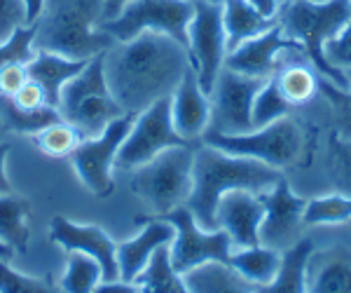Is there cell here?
Here are the masks:
<instances>
[{"label": "cell", "mask_w": 351, "mask_h": 293, "mask_svg": "<svg viewBox=\"0 0 351 293\" xmlns=\"http://www.w3.org/2000/svg\"><path fill=\"white\" fill-rule=\"evenodd\" d=\"M138 223H145V228L136 237L117 244V268H120V279L124 281L138 279V274L148 268L155 251L162 246H171L176 237L173 225L162 218H138Z\"/></svg>", "instance_id": "cell-19"}, {"label": "cell", "mask_w": 351, "mask_h": 293, "mask_svg": "<svg viewBox=\"0 0 351 293\" xmlns=\"http://www.w3.org/2000/svg\"><path fill=\"white\" fill-rule=\"evenodd\" d=\"M281 176H284L281 169L251 160V157L223 153L199 141L195 148V167H192V193L185 207L204 230H216L220 197L234 190L263 195Z\"/></svg>", "instance_id": "cell-2"}, {"label": "cell", "mask_w": 351, "mask_h": 293, "mask_svg": "<svg viewBox=\"0 0 351 293\" xmlns=\"http://www.w3.org/2000/svg\"><path fill=\"white\" fill-rule=\"evenodd\" d=\"M129 3H132V0H104V21L115 19Z\"/></svg>", "instance_id": "cell-45"}, {"label": "cell", "mask_w": 351, "mask_h": 293, "mask_svg": "<svg viewBox=\"0 0 351 293\" xmlns=\"http://www.w3.org/2000/svg\"><path fill=\"white\" fill-rule=\"evenodd\" d=\"M8 143H0V195H10L12 193V183H10L8 174H5V160H8Z\"/></svg>", "instance_id": "cell-44"}, {"label": "cell", "mask_w": 351, "mask_h": 293, "mask_svg": "<svg viewBox=\"0 0 351 293\" xmlns=\"http://www.w3.org/2000/svg\"><path fill=\"white\" fill-rule=\"evenodd\" d=\"M267 80L248 78L230 69H223L213 84L211 94V122L206 132L216 134H246L253 127V101Z\"/></svg>", "instance_id": "cell-13"}, {"label": "cell", "mask_w": 351, "mask_h": 293, "mask_svg": "<svg viewBox=\"0 0 351 293\" xmlns=\"http://www.w3.org/2000/svg\"><path fill=\"white\" fill-rule=\"evenodd\" d=\"M202 143L213 145L223 153L251 157V160L265 162L269 167L284 169L300 160L304 148V134L295 120L281 117L271 125L251 129L246 134L206 132L202 137Z\"/></svg>", "instance_id": "cell-7"}, {"label": "cell", "mask_w": 351, "mask_h": 293, "mask_svg": "<svg viewBox=\"0 0 351 293\" xmlns=\"http://www.w3.org/2000/svg\"><path fill=\"white\" fill-rule=\"evenodd\" d=\"M162 221L171 223L176 230V237L169 246V256H171V266L178 270L180 274L190 272L192 268L202 266L208 261L228 263L234 246L228 237L225 230H204L197 218L192 216L188 207H176L173 211L164 213Z\"/></svg>", "instance_id": "cell-11"}, {"label": "cell", "mask_w": 351, "mask_h": 293, "mask_svg": "<svg viewBox=\"0 0 351 293\" xmlns=\"http://www.w3.org/2000/svg\"><path fill=\"white\" fill-rule=\"evenodd\" d=\"M92 293H141V289H138V284H136V281H124V279L104 281V279H101Z\"/></svg>", "instance_id": "cell-42"}, {"label": "cell", "mask_w": 351, "mask_h": 293, "mask_svg": "<svg viewBox=\"0 0 351 293\" xmlns=\"http://www.w3.org/2000/svg\"><path fill=\"white\" fill-rule=\"evenodd\" d=\"M0 117H3L5 127H8L10 132L21 134V137H36V134H40L45 127H49L61 120L59 108H54V106H43V108H36V110H24L14 104L12 97H3V94H0Z\"/></svg>", "instance_id": "cell-29"}, {"label": "cell", "mask_w": 351, "mask_h": 293, "mask_svg": "<svg viewBox=\"0 0 351 293\" xmlns=\"http://www.w3.org/2000/svg\"><path fill=\"white\" fill-rule=\"evenodd\" d=\"M136 115L124 113L117 120H112L106 132H101L94 139H82L80 145L71 153V162L75 174L80 176L82 185L92 190L96 197L112 195V169H115V157L120 145L124 143L127 134L132 132Z\"/></svg>", "instance_id": "cell-12"}, {"label": "cell", "mask_w": 351, "mask_h": 293, "mask_svg": "<svg viewBox=\"0 0 351 293\" xmlns=\"http://www.w3.org/2000/svg\"><path fill=\"white\" fill-rule=\"evenodd\" d=\"M293 106L284 99V94L279 92L274 78H269L263 84V89L258 92L256 101H253V127H265L271 122L281 120V117H291Z\"/></svg>", "instance_id": "cell-32"}, {"label": "cell", "mask_w": 351, "mask_h": 293, "mask_svg": "<svg viewBox=\"0 0 351 293\" xmlns=\"http://www.w3.org/2000/svg\"><path fill=\"white\" fill-rule=\"evenodd\" d=\"M260 197H263L265 204L263 225H260V244L286 251L288 246L302 239V225H307L304 223L307 200L293 193L291 183L284 176Z\"/></svg>", "instance_id": "cell-14"}, {"label": "cell", "mask_w": 351, "mask_h": 293, "mask_svg": "<svg viewBox=\"0 0 351 293\" xmlns=\"http://www.w3.org/2000/svg\"><path fill=\"white\" fill-rule=\"evenodd\" d=\"M220 5H223L225 36H228V54L239 47L241 43L251 40V38L279 24V21H269L263 14H258L248 0H220Z\"/></svg>", "instance_id": "cell-25"}, {"label": "cell", "mask_w": 351, "mask_h": 293, "mask_svg": "<svg viewBox=\"0 0 351 293\" xmlns=\"http://www.w3.org/2000/svg\"><path fill=\"white\" fill-rule=\"evenodd\" d=\"M188 52L199 87L211 94L228 59V36L220 0H195V16L188 28Z\"/></svg>", "instance_id": "cell-9"}, {"label": "cell", "mask_w": 351, "mask_h": 293, "mask_svg": "<svg viewBox=\"0 0 351 293\" xmlns=\"http://www.w3.org/2000/svg\"><path fill=\"white\" fill-rule=\"evenodd\" d=\"M351 19V0H288L279 12V26L300 45L324 80L349 89V75L326 59V43L332 40Z\"/></svg>", "instance_id": "cell-4"}, {"label": "cell", "mask_w": 351, "mask_h": 293, "mask_svg": "<svg viewBox=\"0 0 351 293\" xmlns=\"http://www.w3.org/2000/svg\"><path fill=\"white\" fill-rule=\"evenodd\" d=\"M279 3H284V5H286V3H288V0H279Z\"/></svg>", "instance_id": "cell-48"}, {"label": "cell", "mask_w": 351, "mask_h": 293, "mask_svg": "<svg viewBox=\"0 0 351 293\" xmlns=\"http://www.w3.org/2000/svg\"><path fill=\"white\" fill-rule=\"evenodd\" d=\"M136 284H138L141 293H190L183 274L171 266L169 246H162V249L155 251L148 268L138 274Z\"/></svg>", "instance_id": "cell-28"}, {"label": "cell", "mask_w": 351, "mask_h": 293, "mask_svg": "<svg viewBox=\"0 0 351 293\" xmlns=\"http://www.w3.org/2000/svg\"><path fill=\"white\" fill-rule=\"evenodd\" d=\"M190 293H256V286L243 279L230 263L208 261L183 274Z\"/></svg>", "instance_id": "cell-23"}, {"label": "cell", "mask_w": 351, "mask_h": 293, "mask_svg": "<svg viewBox=\"0 0 351 293\" xmlns=\"http://www.w3.org/2000/svg\"><path fill=\"white\" fill-rule=\"evenodd\" d=\"M316 3H319V0H316Z\"/></svg>", "instance_id": "cell-50"}, {"label": "cell", "mask_w": 351, "mask_h": 293, "mask_svg": "<svg viewBox=\"0 0 351 293\" xmlns=\"http://www.w3.org/2000/svg\"><path fill=\"white\" fill-rule=\"evenodd\" d=\"M351 221V195L332 193L314 197L304 207L307 225H347Z\"/></svg>", "instance_id": "cell-31"}, {"label": "cell", "mask_w": 351, "mask_h": 293, "mask_svg": "<svg viewBox=\"0 0 351 293\" xmlns=\"http://www.w3.org/2000/svg\"><path fill=\"white\" fill-rule=\"evenodd\" d=\"M307 293H351V249L330 244L311 251L307 263Z\"/></svg>", "instance_id": "cell-20"}, {"label": "cell", "mask_w": 351, "mask_h": 293, "mask_svg": "<svg viewBox=\"0 0 351 293\" xmlns=\"http://www.w3.org/2000/svg\"><path fill=\"white\" fill-rule=\"evenodd\" d=\"M89 61H75V59H66L61 54L54 52H38L31 61L26 64L28 80L38 82L43 87L45 97H47L49 106H59L61 89L66 87V82H71L77 73H82V69Z\"/></svg>", "instance_id": "cell-22"}, {"label": "cell", "mask_w": 351, "mask_h": 293, "mask_svg": "<svg viewBox=\"0 0 351 293\" xmlns=\"http://www.w3.org/2000/svg\"><path fill=\"white\" fill-rule=\"evenodd\" d=\"M49 239L59 244L66 253L82 251L99 261L104 270V281L120 279V268H117V244L110 239L106 230L99 225H80L73 223L64 216H54L49 221Z\"/></svg>", "instance_id": "cell-16"}, {"label": "cell", "mask_w": 351, "mask_h": 293, "mask_svg": "<svg viewBox=\"0 0 351 293\" xmlns=\"http://www.w3.org/2000/svg\"><path fill=\"white\" fill-rule=\"evenodd\" d=\"M274 82L284 99L295 108V106L309 104L319 94V73L311 66V61L304 56L302 49H293L281 61L279 71L274 73Z\"/></svg>", "instance_id": "cell-21"}, {"label": "cell", "mask_w": 351, "mask_h": 293, "mask_svg": "<svg viewBox=\"0 0 351 293\" xmlns=\"http://www.w3.org/2000/svg\"><path fill=\"white\" fill-rule=\"evenodd\" d=\"M347 225H349V230H351V221H349V223H347Z\"/></svg>", "instance_id": "cell-49"}, {"label": "cell", "mask_w": 351, "mask_h": 293, "mask_svg": "<svg viewBox=\"0 0 351 293\" xmlns=\"http://www.w3.org/2000/svg\"><path fill=\"white\" fill-rule=\"evenodd\" d=\"M36 28L21 26L5 43H0V69L5 66H26L36 52Z\"/></svg>", "instance_id": "cell-36"}, {"label": "cell", "mask_w": 351, "mask_h": 293, "mask_svg": "<svg viewBox=\"0 0 351 293\" xmlns=\"http://www.w3.org/2000/svg\"><path fill=\"white\" fill-rule=\"evenodd\" d=\"M195 16L192 0H132L115 19L104 21L99 31L115 43H127L141 33H162L188 47V28Z\"/></svg>", "instance_id": "cell-8"}, {"label": "cell", "mask_w": 351, "mask_h": 293, "mask_svg": "<svg viewBox=\"0 0 351 293\" xmlns=\"http://www.w3.org/2000/svg\"><path fill=\"white\" fill-rule=\"evenodd\" d=\"M190 69L188 47L162 33H141L104 52V75L110 94L132 115L171 97Z\"/></svg>", "instance_id": "cell-1"}, {"label": "cell", "mask_w": 351, "mask_h": 293, "mask_svg": "<svg viewBox=\"0 0 351 293\" xmlns=\"http://www.w3.org/2000/svg\"><path fill=\"white\" fill-rule=\"evenodd\" d=\"M104 279V270L99 261L82 251H68L66 272L61 277V291L64 293H92L96 284Z\"/></svg>", "instance_id": "cell-30"}, {"label": "cell", "mask_w": 351, "mask_h": 293, "mask_svg": "<svg viewBox=\"0 0 351 293\" xmlns=\"http://www.w3.org/2000/svg\"><path fill=\"white\" fill-rule=\"evenodd\" d=\"M248 3L256 8L258 14H263L265 19L269 21H279V12L281 8H284V3H279V0H248Z\"/></svg>", "instance_id": "cell-43"}, {"label": "cell", "mask_w": 351, "mask_h": 293, "mask_svg": "<svg viewBox=\"0 0 351 293\" xmlns=\"http://www.w3.org/2000/svg\"><path fill=\"white\" fill-rule=\"evenodd\" d=\"M171 122L180 139L199 143L211 122V99L199 87L195 69H190L171 94Z\"/></svg>", "instance_id": "cell-18"}, {"label": "cell", "mask_w": 351, "mask_h": 293, "mask_svg": "<svg viewBox=\"0 0 351 293\" xmlns=\"http://www.w3.org/2000/svg\"><path fill=\"white\" fill-rule=\"evenodd\" d=\"M10 256H12V251H10L8 246L0 244V258H10Z\"/></svg>", "instance_id": "cell-47"}, {"label": "cell", "mask_w": 351, "mask_h": 293, "mask_svg": "<svg viewBox=\"0 0 351 293\" xmlns=\"http://www.w3.org/2000/svg\"><path fill=\"white\" fill-rule=\"evenodd\" d=\"M192 3H195V0H192Z\"/></svg>", "instance_id": "cell-51"}, {"label": "cell", "mask_w": 351, "mask_h": 293, "mask_svg": "<svg viewBox=\"0 0 351 293\" xmlns=\"http://www.w3.org/2000/svg\"><path fill=\"white\" fill-rule=\"evenodd\" d=\"M31 204L24 197L10 193L0 195V244L8 246L10 251L24 253L31 239Z\"/></svg>", "instance_id": "cell-26"}, {"label": "cell", "mask_w": 351, "mask_h": 293, "mask_svg": "<svg viewBox=\"0 0 351 293\" xmlns=\"http://www.w3.org/2000/svg\"><path fill=\"white\" fill-rule=\"evenodd\" d=\"M324 52H326V59L330 61L335 69L351 73V19L332 40L326 43Z\"/></svg>", "instance_id": "cell-38"}, {"label": "cell", "mask_w": 351, "mask_h": 293, "mask_svg": "<svg viewBox=\"0 0 351 293\" xmlns=\"http://www.w3.org/2000/svg\"><path fill=\"white\" fill-rule=\"evenodd\" d=\"M265 204L263 197L248 190H234L220 197L216 211V228L225 230L234 249L260 244Z\"/></svg>", "instance_id": "cell-17"}, {"label": "cell", "mask_w": 351, "mask_h": 293, "mask_svg": "<svg viewBox=\"0 0 351 293\" xmlns=\"http://www.w3.org/2000/svg\"><path fill=\"white\" fill-rule=\"evenodd\" d=\"M0 293H61L49 279L28 277L8 266V258H0Z\"/></svg>", "instance_id": "cell-37"}, {"label": "cell", "mask_w": 351, "mask_h": 293, "mask_svg": "<svg viewBox=\"0 0 351 293\" xmlns=\"http://www.w3.org/2000/svg\"><path fill=\"white\" fill-rule=\"evenodd\" d=\"M176 145H192V143L180 139V134L173 129L171 97H167L136 115L132 132L127 134L124 143L117 150L115 169L134 172V169L155 160L164 150L176 148Z\"/></svg>", "instance_id": "cell-10"}, {"label": "cell", "mask_w": 351, "mask_h": 293, "mask_svg": "<svg viewBox=\"0 0 351 293\" xmlns=\"http://www.w3.org/2000/svg\"><path fill=\"white\" fill-rule=\"evenodd\" d=\"M314 251V242L302 237L286 251H281V268L274 281L256 286V293H307V263Z\"/></svg>", "instance_id": "cell-24"}, {"label": "cell", "mask_w": 351, "mask_h": 293, "mask_svg": "<svg viewBox=\"0 0 351 293\" xmlns=\"http://www.w3.org/2000/svg\"><path fill=\"white\" fill-rule=\"evenodd\" d=\"M230 266L248 279L253 286H265L279 274L281 268V251L271 249V246L256 244L246 246V249H234L230 256Z\"/></svg>", "instance_id": "cell-27"}, {"label": "cell", "mask_w": 351, "mask_h": 293, "mask_svg": "<svg viewBox=\"0 0 351 293\" xmlns=\"http://www.w3.org/2000/svg\"><path fill=\"white\" fill-rule=\"evenodd\" d=\"M26 82V66H5V69H0V94L3 97H14Z\"/></svg>", "instance_id": "cell-41"}, {"label": "cell", "mask_w": 351, "mask_h": 293, "mask_svg": "<svg viewBox=\"0 0 351 293\" xmlns=\"http://www.w3.org/2000/svg\"><path fill=\"white\" fill-rule=\"evenodd\" d=\"M104 24V0H45L36 28V52H54L66 59L92 61L115 40L99 31Z\"/></svg>", "instance_id": "cell-3"}, {"label": "cell", "mask_w": 351, "mask_h": 293, "mask_svg": "<svg viewBox=\"0 0 351 293\" xmlns=\"http://www.w3.org/2000/svg\"><path fill=\"white\" fill-rule=\"evenodd\" d=\"M349 75V89H337L332 82L319 78V92L324 94L328 106L332 110L335 120V137L351 141V73Z\"/></svg>", "instance_id": "cell-35"}, {"label": "cell", "mask_w": 351, "mask_h": 293, "mask_svg": "<svg viewBox=\"0 0 351 293\" xmlns=\"http://www.w3.org/2000/svg\"><path fill=\"white\" fill-rule=\"evenodd\" d=\"M195 145H176L134 169L132 190L148 204L152 216H164L176 207L188 204L192 193Z\"/></svg>", "instance_id": "cell-6"}, {"label": "cell", "mask_w": 351, "mask_h": 293, "mask_svg": "<svg viewBox=\"0 0 351 293\" xmlns=\"http://www.w3.org/2000/svg\"><path fill=\"white\" fill-rule=\"evenodd\" d=\"M12 101L24 110H36V108H43V106H49L47 97H45V92H43V87L38 82H33V80H28L24 87L14 94Z\"/></svg>", "instance_id": "cell-40"}, {"label": "cell", "mask_w": 351, "mask_h": 293, "mask_svg": "<svg viewBox=\"0 0 351 293\" xmlns=\"http://www.w3.org/2000/svg\"><path fill=\"white\" fill-rule=\"evenodd\" d=\"M293 49H300V45L291 36H286L284 28L276 24L269 31L260 33V36L251 38V40L241 43L237 49H232L228 59H225V69L248 78L269 80L279 71L281 61Z\"/></svg>", "instance_id": "cell-15"}, {"label": "cell", "mask_w": 351, "mask_h": 293, "mask_svg": "<svg viewBox=\"0 0 351 293\" xmlns=\"http://www.w3.org/2000/svg\"><path fill=\"white\" fill-rule=\"evenodd\" d=\"M56 108H59L61 120L75 127L82 139L99 137L112 120L124 115L106 82L104 54L94 56L82 73H77L71 82H66Z\"/></svg>", "instance_id": "cell-5"}, {"label": "cell", "mask_w": 351, "mask_h": 293, "mask_svg": "<svg viewBox=\"0 0 351 293\" xmlns=\"http://www.w3.org/2000/svg\"><path fill=\"white\" fill-rule=\"evenodd\" d=\"M21 26H28L24 0H0V43L8 40Z\"/></svg>", "instance_id": "cell-39"}, {"label": "cell", "mask_w": 351, "mask_h": 293, "mask_svg": "<svg viewBox=\"0 0 351 293\" xmlns=\"http://www.w3.org/2000/svg\"><path fill=\"white\" fill-rule=\"evenodd\" d=\"M36 145L49 157H71L73 150L80 145V132L66 120H59L54 125L45 127L40 134H36Z\"/></svg>", "instance_id": "cell-33"}, {"label": "cell", "mask_w": 351, "mask_h": 293, "mask_svg": "<svg viewBox=\"0 0 351 293\" xmlns=\"http://www.w3.org/2000/svg\"><path fill=\"white\" fill-rule=\"evenodd\" d=\"M326 172L337 193L351 195V141L332 137L328 143Z\"/></svg>", "instance_id": "cell-34"}, {"label": "cell", "mask_w": 351, "mask_h": 293, "mask_svg": "<svg viewBox=\"0 0 351 293\" xmlns=\"http://www.w3.org/2000/svg\"><path fill=\"white\" fill-rule=\"evenodd\" d=\"M26 5V19H28V26L33 24V21L40 16L43 8H45V0H24Z\"/></svg>", "instance_id": "cell-46"}]
</instances>
